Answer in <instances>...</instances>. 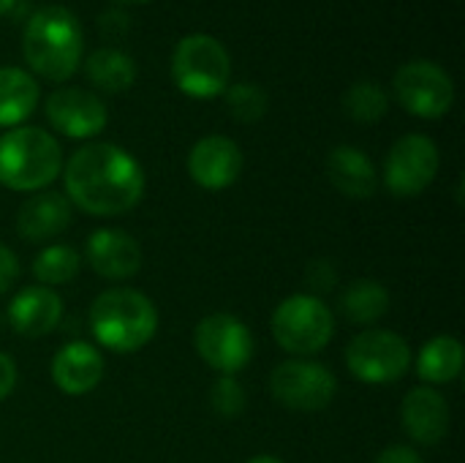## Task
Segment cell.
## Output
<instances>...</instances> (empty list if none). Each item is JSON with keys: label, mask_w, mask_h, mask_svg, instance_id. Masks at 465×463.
<instances>
[{"label": "cell", "mask_w": 465, "mask_h": 463, "mask_svg": "<svg viewBox=\"0 0 465 463\" xmlns=\"http://www.w3.org/2000/svg\"><path fill=\"white\" fill-rule=\"evenodd\" d=\"M68 199L90 216H123L139 205L144 194V172L139 161L117 145L90 142L79 147L65 169Z\"/></svg>", "instance_id": "1"}, {"label": "cell", "mask_w": 465, "mask_h": 463, "mask_svg": "<svg viewBox=\"0 0 465 463\" xmlns=\"http://www.w3.org/2000/svg\"><path fill=\"white\" fill-rule=\"evenodd\" d=\"M82 25L63 5L38 8L25 25L22 52L35 74L49 82L68 79L82 60Z\"/></svg>", "instance_id": "2"}, {"label": "cell", "mask_w": 465, "mask_h": 463, "mask_svg": "<svg viewBox=\"0 0 465 463\" xmlns=\"http://www.w3.org/2000/svg\"><path fill=\"white\" fill-rule=\"evenodd\" d=\"M90 330L104 349L128 355L153 341L158 330V311L142 292L106 289L90 306Z\"/></svg>", "instance_id": "3"}, {"label": "cell", "mask_w": 465, "mask_h": 463, "mask_svg": "<svg viewBox=\"0 0 465 463\" xmlns=\"http://www.w3.org/2000/svg\"><path fill=\"white\" fill-rule=\"evenodd\" d=\"M60 169V145L44 128L19 126L0 136V186L11 191H41Z\"/></svg>", "instance_id": "4"}, {"label": "cell", "mask_w": 465, "mask_h": 463, "mask_svg": "<svg viewBox=\"0 0 465 463\" xmlns=\"http://www.w3.org/2000/svg\"><path fill=\"white\" fill-rule=\"evenodd\" d=\"M232 60L226 46L204 33L185 35L172 55V79L191 98H215L229 87Z\"/></svg>", "instance_id": "5"}, {"label": "cell", "mask_w": 465, "mask_h": 463, "mask_svg": "<svg viewBox=\"0 0 465 463\" xmlns=\"http://www.w3.org/2000/svg\"><path fill=\"white\" fill-rule=\"evenodd\" d=\"M335 333L332 311L316 295H292L272 314V336L281 349L308 357L322 352Z\"/></svg>", "instance_id": "6"}, {"label": "cell", "mask_w": 465, "mask_h": 463, "mask_svg": "<svg viewBox=\"0 0 465 463\" xmlns=\"http://www.w3.org/2000/svg\"><path fill=\"white\" fill-rule=\"evenodd\" d=\"M346 366L365 385H390L411 368V349L392 330H365L349 344Z\"/></svg>", "instance_id": "7"}, {"label": "cell", "mask_w": 465, "mask_h": 463, "mask_svg": "<svg viewBox=\"0 0 465 463\" xmlns=\"http://www.w3.org/2000/svg\"><path fill=\"white\" fill-rule=\"evenodd\" d=\"M270 390L278 404L294 412H322L332 404L338 382L327 366L313 360H286L270 377Z\"/></svg>", "instance_id": "8"}, {"label": "cell", "mask_w": 465, "mask_h": 463, "mask_svg": "<svg viewBox=\"0 0 465 463\" xmlns=\"http://www.w3.org/2000/svg\"><path fill=\"white\" fill-rule=\"evenodd\" d=\"M439 147L425 134H409L401 136L387 161H384V183L392 196L411 199L422 194L439 175Z\"/></svg>", "instance_id": "9"}, {"label": "cell", "mask_w": 465, "mask_h": 463, "mask_svg": "<svg viewBox=\"0 0 465 463\" xmlns=\"http://www.w3.org/2000/svg\"><path fill=\"white\" fill-rule=\"evenodd\" d=\"M395 96L406 112L436 120L452 109L455 85L441 65L430 60H411L395 74Z\"/></svg>", "instance_id": "10"}, {"label": "cell", "mask_w": 465, "mask_h": 463, "mask_svg": "<svg viewBox=\"0 0 465 463\" xmlns=\"http://www.w3.org/2000/svg\"><path fill=\"white\" fill-rule=\"evenodd\" d=\"M193 347L199 357L221 371V374H237L242 371L253 357V336L251 330L232 314H210L196 325Z\"/></svg>", "instance_id": "11"}, {"label": "cell", "mask_w": 465, "mask_h": 463, "mask_svg": "<svg viewBox=\"0 0 465 463\" xmlns=\"http://www.w3.org/2000/svg\"><path fill=\"white\" fill-rule=\"evenodd\" d=\"M46 120L54 131L71 139H90L106 128V106L95 93L82 87H60L54 90L46 104Z\"/></svg>", "instance_id": "12"}, {"label": "cell", "mask_w": 465, "mask_h": 463, "mask_svg": "<svg viewBox=\"0 0 465 463\" xmlns=\"http://www.w3.org/2000/svg\"><path fill=\"white\" fill-rule=\"evenodd\" d=\"M242 172V150L234 139L213 134L199 139L188 153V175L207 191L229 188Z\"/></svg>", "instance_id": "13"}, {"label": "cell", "mask_w": 465, "mask_h": 463, "mask_svg": "<svg viewBox=\"0 0 465 463\" xmlns=\"http://www.w3.org/2000/svg\"><path fill=\"white\" fill-rule=\"evenodd\" d=\"M87 265L109 281H125L142 267L139 243L123 229H98L87 237Z\"/></svg>", "instance_id": "14"}, {"label": "cell", "mask_w": 465, "mask_h": 463, "mask_svg": "<svg viewBox=\"0 0 465 463\" xmlns=\"http://www.w3.org/2000/svg\"><path fill=\"white\" fill-rule=\"evenodd\" d=\"M401 420L406 434L417 445H439L450 431V404L433 388H414L401 404Z\"/></svg>", "instance_id": "15"}, {"label": "cell", "mask_w": 465, "mask_h": 463, "mask_svg": "<svg viewBox=\"0 0 465 463\" xmlns=\"http://www.w3.org/2000/svg\"><path fill=\"white\" fill-rule=\"evenodd\" d=\"M52 379L65 396H87L104 379V357L87 341H71L52 357Z\"/></svg>", "instance_id": "16"}, {"label": "cell", "mask_w": 465, "mask_h": 463, "mask_svg": "<svg viewBox=\"0 0 465 463\" xmlns=\"http://www.w3.org/2000/svg\"><path fill=\"white\" fill-rule=\"evenodd\" d=\"M63 300L49 287H27L8 306V322L19 336L41 338L60 325Z\"/></svg>", "instance_id": "17"}, {"label": "cell", "mask_w": 465, "mask_h": 463, "mask_svg": "<svg viewBox=\"0 0 465 463\" xmlns=\"http://www.w3.org/2000/svg\"><path fill=\"white\" fill-rule=\"evenodd\" d=\"M71 224V202L57 191H41L22 202L16 213V232L30 243H46Z\"/></svg>", "instance_id": "18"}, {"label": "cell", "mask_w": 465, "mask_h": 463, "mask_svg": "<svg viewBox=\"0 0 465 463\" xmlns=\"http://www.w3.org/2000/svg\"><path fill=\"white\" fill-rule=\"evenodd\" d=\"M327 177L349 199H371L379 188V175L373 161L351 145H341L330 150Z\"/></svg>", "instance_id": "19"}, {"label": "cell", "mask_w": 465, "mask_h": 463, "mask_svg": "<svg viewBox=\"0 0 465 463\" xmlns=\"http://www.w3.org/2000/svg\"><path fill=\"white\" fill-rule=\"evenodd\" d=\"M38 104V85L35 79L16 65L0 68V126L11 128L33 115Z\"/></svg>", "instance_id": "20"}, {"label": "cell", "mask_w": 465, "mask_h": 463, "mask_svg": "<svg viewBox=\"0 0 465 463\" xmlns=\"http://www.w3.org/2000/svg\"><path fill=\"white\" fill-rule=\"evenodd\" d=\"M463 371V344L455 336L430 338L417 357V374L428 385H450Z\"/></svg>", "instance_id": "21"}, {"label": "cell", "mask_w": 465, "mask_h": 463, "mask_svg": "<svg viewBox=\"0 0 465 463\" xmlns=\"http://www.w3.org/2000/svg\"><path fill=\"white\" fill-rule=\"evenodd\" d=\"M84 71H87V79L104 93H125L136 79V65L131 55L123 49H112V46L95 49L87 57Z\"/></svg>", "instance_id": "22"}, {"label": "cell", "mask_w": 465, "mask_h": 463, "mask_svg": "<svg viewBox=\"0 0 465 463\" xmlns=\"http://www.w3.org/2000/svg\"><path fill=\"white\" fill-rule=\"evenodd\" d=\"M341 311L354 325H373L390 311V292L373 278H360L343 289Z\"/></svg>", "instance_id": "23"}, {"label": "cell", "mask_w": 465, "mask_h": 463, "mask_svg": "<svg viewBox=\"0 0 465 463\" xmlns=\"http://www.w3.org/2000/svg\"><path fill=\"white\" fill-rule=\"evenodd\" d=\"M79 273V254L71 246H46L33 259V276L41 287L68 284Z\"/></svg>", "instance_id": "24"}, {"label": "cell", "mask_w": 465, "mask_h": 463, "mask_svg": "<svg viewBox=\"0 0 465 463\" xmlns=\"http://www.w3.org/2000/svg\"><path fill=\"white\" fill-rule=\"evenodd\" d=\"M343 109L357 123H379L390 109V96L373 82H354L343 96Z\"/></svg>", "instance_id": "25"}, {"label": "cell", "mask_w": 465, "mask_h": 463, "mask_svg": "<svg viewBox=\"0 0 465 463\" xmlns=\"http://www.w3.org/2000/svg\"><path fill=\"white\" fill-rule=\"evenodd\" d=\"M226 93V106L232 112L234 120L240 123H256L267 115V106H270V98L267 93L253 85V82H240V85H232L223 90Z\"/></svg>", "instance_id": "26"}, {"label": "cell", "mask_w": 465, "mask_h": 463, "mask_svg": "<svg viewBox=\"0 0 465 463\" xmlns=\"http://www.w3.org/2000/svg\"><path fill=\"white\" fill-rule=\"evenodd\" d=\"M210 407H213L215 415H221L226 420L242 415V409H245V390H242V385L234 377L221 374L215 379L213 390H210Z\"/></svg>", "instance_id": "27"}, {"label": "cell", "mask_w": 465, "mask_h": 463, "mask_svg": "<svg viewBox=\"0 0 465 463\" xmlns=\"http://www.w3.org/2000/svg\"><path fill=\"white\" fill-rule=\"evenodd\" d=\"M305 281L316 292H330L338 284V270L332 267V262H324V259L322 262H311L308 273H305Z\"/></svg>", "instance_id": "28"}, {"label": "cell", "mask_w": 465, "mask_h": 463, "mask_svg": "<svg viewBox=\"0 0 465 463\" xmlns=\"http://www.w3.org/2000/svg\"><path fill=\"white\" fill-rule=\"evenodd\" d=\"M16 278H19V259L8 246L0 243V295L8 292Z\"/></svg>", "instance_id": "29"}, {"label": "cell", "mask_w": 465, "mask_h": 463, "mask_svg": "<svg viewBox=\"0 0 465 463\" xmlns=\"http://www.w3.org/2000/svg\"><path fill=\"white\" fill-rule=\"evenodd\" d=\"M373 463H425L422 456L414 450V448H406V445H392L387 448L379 458Z\"/></svg>", "instance_id": "30"}, {"label": "cell", "mask_w": 465, "mask_h": 463, "mask_svg": "<svg viewBox=\"0 0 465 463\" xmlns=\"http://www.w3.org/2000/svg\"><path fill=\"white\" fill-rule=\"evenodd\" d=\"M16 388V363L0 352V401H5Z\"/></svg>", "instance_id": "31"}, {"label": "cell", "mask_w": 465, "mask_h": 463, "mask_svg": "<svg viewBox=\"0 0 465 463\" xmlns=\"http://www.w3.org/2000/svg\"><path fill=\"white\" fill-rule=\"evenodd\" d=\"M248 463H283L281 458H275V456H256V458H251Z\"/></svg>", "instance_id": "32"}, {"label": "cell", "mask_w": 465, "mask_h": 463, "mask_svg": "<svg viewBox=\"0 0 465 463\" xmlns=\"http://www.w3.org/2000/svg\"><path fill=\"white\" fill-rule=\"evenodd\" d=\"M11 5H14V0H0V16H3L5 11H11Z\"/></svg>", "instance_id": "33"}, {"label": "cell", "mask_w": 465, "mask_h": 463, "mask_svg": "<svg viewBox=\"0 0 465 463\" xmlns=\"http://www.w3.org/2000/svg\"><path fill=\"white\" fill-rule=\"evenodd\" d=\"M123 3H147V0H123Z\"/></svg>", "instance_id": "34"}]
</instances>
